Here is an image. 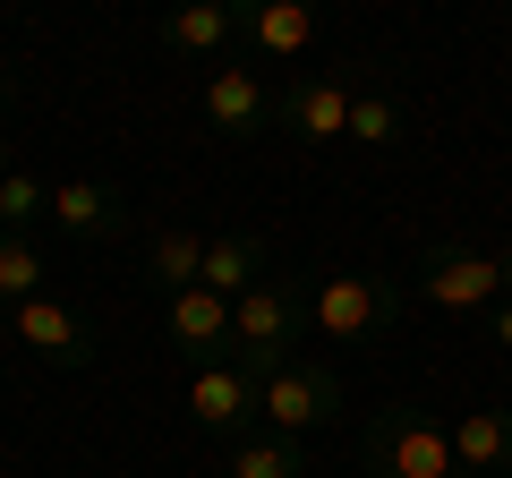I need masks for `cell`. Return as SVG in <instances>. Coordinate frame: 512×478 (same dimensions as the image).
<instances>
[{
    "label": "cell",
    "mask_w": 512,
    "mask_h": 478,
    "mask_svg": "<svg viewBox=\"0 0 512 478\" xmlns=\"http://www.w3.org/2000/svg\"><path fill=\"white\" fill-rule=\"evenodd\" d=\"M43 274H52V265H43V248H35V239L0 231V299H9V308L43 299Z\"/></svg>",
    "instance_id": "ac0fdd59"
},
{
    "label": "cell",
    "mask_w": 512,
    "mask_h": 478,
    "mask_svg": "<svg viewBox=\"0 0 512 478\" xmlns=\"http://www.w3.org/2000/svg\"><path fill=\"white\" fill-rule=\"evenodd\" d=\"M239 35H248V9H239V0H197V9H171V18L154 26V43L180 52V60H222Z\"/></svg>",
    "instance_id": "9c48e42d"
},
{
    "label": "cell",
    "mask_w": 512,
    "mask_h": 478,
    "mask_svg": "<svg viewBox=\"0 0 512 478\" xmlns=\"http://www.w3.org/2000/svg\"><path fill=\"white\" fill-rule=\"evenodd\" d=\"M0 103H9V69H0Z\"/></svg>",
    "instance_id": "603a6c76"
},
{
    "label": "cell",
    "mask_w": 512,
    "mask_h": 478,
    "mask_svg": "<svg viewBox=\"0 0 512 478\" xmlns=\"http://www.w3.org/2000/svg\"><path fill=\"white\" fill-rule=\"evenodd\" d=\"M52 231H69V239H120L128 231V188H111V180H60L52 188Z\"/></svg>",
    "instance_id": "8fae6325"
},
{
    "label": "cell",
    "mask_w": 512,
    "mask_h": 478,
    "mask_svg": "<svg viewBox=\"0 0 512 478\" xmlns=\"http://www.w3.org/2000/svg\"><path fill=\"white\" fill-rule=\"evenodd\" d=\"M146 282H154L163 299L197 291V282H205V239L180 231V222H171V231H154V239H146Z\"/></svg>",
    "instance_id": "2e32d148"
},
{
    "label": "cell",
    "mask_w": 512,
    "mask_h": 478,
    "mask_svg": "<svg viewBox=\"0 0 512 478\" xmlns=\"http://www.w3.org/2000/svg\"><path fill=\"white\" fill-rule=\"evenodd\" d=\"M188 419L205 427V436H256V385L231 368V359H214V368L188 376Z\"/></svg>",
    "instance_id": "ba28073f"
},
{
    "label": "cell",
    "mask_w": 512,
    "mask_h": 478,
    "mask_svg": "<svg viewBox=\"0 0 512 478\" xmlns=\"http://www.w3.org/2000/svg\"><path fill=\"white\" fill-rule=\"evenodd\" d=\"M487 342L512 350V299H495V308H487Z\"/></svg>",
    "instance_id": "44dd1931"
},
{
    "label": "cell",
    "mask_w": 512,
    "mask_h": 478,
    "mask_svg": "<svg viewBox=\"0 0 512 478\" xmlns=\"http://www.w3.org/2000/svg\"><path fill=\"white\" fill-rule=\"evenodd\" d=\"M350 137H359V146H393V137H402V103H393L376 77L350 94Z\"/></svg>",
    "instance_id": "ffe728a7"
},
{
    "label": "cell",
    "mask_w": 512,
    "mask_h": 478,
    "mask_svg": "<svg viewBox=\"0 0 512 478\" xmlns=\"http://www.w3.org/2000/svg\"><path fill=\"white\" fill-rule=\"evenodd\" d=\"M171 342H180L188 359L214 368L222 350H231V299H214L205 282H197V291H180V299H171Z\"/></svg>",
    "instance_id": "5bb4252c"
},
{
    "label": "cell",
    "mask_w": 512,
    "mask_h": 478,
    "mask_svg": "<svg viewBox=\"0 0 512 478\" xmlns=\"http://www.w3.org/2000/svg\"><path fill=\"white\" fill-rule=\"evenodd\" d=\"M299 342H308V282L299 274H265L248 299H231V368L248 385L282 376L299 359Z\"/></svg>",
    "instance_id": "6da1fadb"
},
{
    "label": "cell",
    "mask_w": 512,
    "mask_h": 478,
    "mask_svg": "<svg viewBox=\"0 0 512 478\" xmlns=\"http://www.w3.org/2000/svg\"><path fill=\"white\" fill-rule=\"evenodd\" d=\"M333 410H342V376L316 368V359H291L282 376L256 385V427H274V436H299V444H308L316 427H333Z\"/></svg>",
    "instance_id": "8992f818"
},
{
    "label": "cell",
    "mask_w": 512,
    "mask_h": 478,
    "mask_svg": "<svg viewBox=\"0 0 512 478\" xmlns=\"http://www.w3.org/2000/svg\"><path fill=\"white\" fill-rule=\"evenodd\" d=\"M35 222H52V188L35 171H0V231L35 239Z\"/></svg>",
    "instance_id": "d6986e66"
},
{
    "label": "cell",
    "mask_w": 512,
    "mask_h": 478,
    "mask_svg": "<svg viewBox=\"0 0 512 478\" xmlns=\"http://www.w3.org/2000/svg\"><path fill=\"white\" fill-rule=\"evenodd\" d=\"M205 129H214V137L274 129V86L256 77V60H222V69L205 77Z\"/></svg>",
    "instance_id": "52a82bcc"
},
{
    "label": "cell",
    "mask_w": 512,
    "mask_h": 478,
    "mask_svg": "<svg viewBox=\"0 0 512 478\" xmlns=\"http://www.w3.org/2000/svg\"><path fill=\"white\" fill-rule=\"evenodd\" d=\"M359 461H367V478H461L444 419H436V410H419V402L376 410L367 436H359Z\"/></svg>",
    "instance_id": "7a4b0ae2"
},
{
    "label": "cell",
    "mask_w": 512,
    "mask_h": 478,
    "mask_svg": "<svg viewBox=\"0 0 512 478\" xmlns=\"http://www.w3.org/2000/svg\"><path fill=\"white\" fill-rule=\"evenodd\" d=\"M419 299L444 316H487L495 299H512V248L504 257H478V248H453V239L419 248Z\"/></svg>",
    "instance_id": "3957f363"
},
{
    "label": "cell",
    "mask_w": 512,
    "mask_h": 478,
    "mask_svg": "<svg viewBox=\"0 0 512 478\" xmlns=\"http://www.w3.org/2000/svg\"><path fill=\"white\" fill-rule=\"evenodd\" d=\"M239 9H248V52L256 60H299L316 43V9H299V0H239Z\"/></svg>",
    "instance_id": "4fadbf2b"
},
{
    "label": "cell",
    "mask_w": 512,
    "mask_h": 478,
    "mask_svg": "<svg viewBox=\"0 0 512 478\" xmlns=\"http://www.w3.org/2000/svg\"><path fill=\"white\" fill-rule=\"evenodd\" d=\"M367 86V69H299L291 86H274V129L299 146L350 137V94Z\"/></svg>",
    "instance_id": "5b68a950"
},
{
    "label": "cell",
    "mask_w": 512,
    "mask_h": 478,
    "mask_svg": "<svg viewBox=\"0 0 512 478\" xmlns=\"http://www.w3.org/2000/svg\"><path fill=\"white\" fill-rule=\"evenodd\" d=\"M256 282H265V239H256V231L205 239V291H214V299H248Z\"/></svg>",
    "instance_id": "9a60e30c"
},
{
    "label": "cell",
    "mask_w": 512,
    "mask_h": 478,
    "mask_svg": "<svg viewBox=\"0 0 512 478\" xmlns=\"http://www.w3.org/2000/svg\"><path fill=\"white\" fill-rule=\"evenodd\" d=\"M393 316H402V282H384V274L308 282V333H325V342H376Z\"/></svg>",
    "instance_id": "277c9868"
},
{
    "label": "cell",
    "mask_w": 512,
    "mask_h": 478,
    "mask_svg": "<svg viewBox=\"0 0 512 478\" xmlns=\"http://www.w3.org/2000/svg\"><path fill=\"white\" fill-rule=\"evenodd\" d=\"M444 436H453L461 478H512V410L504 402H495V410H461Z\"/></svg>",
    "instance_id": "7c38bea8"
},
{
    "label": "cell",
    "mask_w": 512,
    "mask_h": 478,
    "mask_svg": "<svg viewBox=\"0 0 512 478\" xmlns=\"http://www.w3.org/2000/svg\"><path fill=\"white\" fill-rule=\"evenodd\" d=\"M308 444L299 436H274V427H256V436L231 444V478H308Z\"/></svg>",
    "instance_id": "e0dca14e"
},
{
    "label": "cell",
    "mask_w": 512,
    "mask_h": 478,
    "mask_svg": "<svg viewBox=\"0 0 512 478\" xmlns=\"http://www.w3.org/2000/svg\"><path fill=\"white\" fill-rule=\"evenodd\" d=\"M0 171H9V129H0Z\"/></svg>",
    "instance_id": "7402d4cb"
},
{
    "label": "cell",
    "mask_w": 512,
    "mask_h": 478,
    "mask_svg": "<svg viewBox=\"0 0 512 478\" xmlns=\"http://www.w3.org/2000/svg\"><path fill=\"white\" fill-rule=\"evenodd\" d=\"M9 325H18V342L35 350V359H52V368H86L94 359V325L77 308H60V299H26V308H9Z\"/></svg>",
    "instance_id": "30bf717a"
}]
</instances>
